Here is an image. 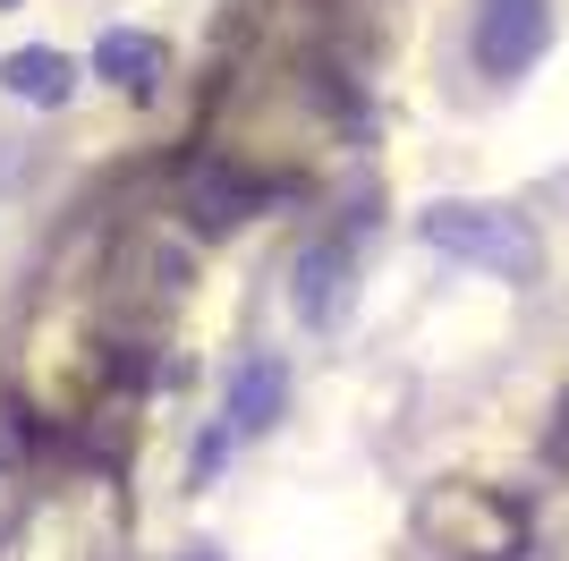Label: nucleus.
Segmentation results:
<instances>
[{
    "instance_id": "f257e3e1",
    "label": "nucleus",
    "mask_w": 569,
    "mask_h": 561,
    "mask_svg": "<svg viewBox=\"0 0 569 561\" xmlns=\"http://www.w3.org/2000/svg\"><path fill=\"white\" fill-rule=\"evenodd\" d=\"M417 230H426L433 256L476 264V273H501V280L536 273V230H527L519 213H501V205H433Z\"/></svg>"
},
{
    "instance_id": "f03ea898",
    "label": "nucleus",
    "mask_w": 569,
    "mask_h": 561,
    "mask_svg": "<svg viewBox=\"0 0 569 561\" xmlns=\"http://www.w3.org/2000/svg\"><path fill=\"white\" fill-rule=\"evenodd\" d=\"M552 43V0H476V69L519 77Z\"/></svg>"
},
{
    "instance_id": "7ed1b4c3",
    "label": "nucleus",
    "mask_w": 569,
    "mask_h": 561,
    "mask_svg": "<svg viewBox=\"0 0 569 561\" xmlns=\"http://www.w3.org/2000/svg\"><path fill=\"white\" fill-rule=\"evenodd\" d=\"M357 298V256L349 238H315L307 256H298V280H289V306H298V324L307 332H332Z\"/></svg>"
},
{
    "instance_id": "20e7f679",
    "label": "nucleus",
    "mask_w": 569,
    "mask_h": 561,
    "mask_svg": "<svg viewBox=\"0 0 569 561\" xmlns=\"http://www.w3.org/2000/svg\"><path fill=\"white\" fill-rule=\"evenodd\" d=\"M281 409H289V366L272 350H256L247 366H238V383H230V425L238 434H272Z\"/></svg>"
},
{
    "instance_id": "39448f33",
    "label": "nucleus",
    "mask_w": 569,
    "mask_h": 561,
    "mask_svg": "<svg viewBox=\"0 0 569 561\" xmlns=\"http://www.w3.org/2000/svg\"><path fill=\"white\" fill-rule=\"evenodd\" d=\"M0 86L18 94V102L60 111V102L77 94V60H69V51H51V43H26V51H9V60H0Z\"/></svg>"
},
{
    "instance_id": "423d86ee",
    "label": "nucleus",
    "mask_w": 569,
    "mask_h": 561,
    "mask_svg": "<svg viewBox=\"0 0 569 561\" xmlns=\"http://www.w3.org/2000/svg\"><path fill=\"white\" fill-rule=\"evenodd\" d=\"M94 77L144 102V94L162 86V43H153V35H137V26H111V35L94 43Z\"/></svg>"
},
{
    "instance_id": "0eeeda50",
    "label": "nucleus",
    "mask_w": 569,
    "mask_h": 561,
    "mask_svg": "<svg viewBox=\"0 0 569 561\" xmlns=\"http://www.w3.org/2000/svg\"><path fill=\"white\" fill-rule=\"evenodd\" d=\"M247 205H256V187L238 179L230 163H196V170H188V213H196V230H230Z\"/></svg>"
},
{
    "instance_id": "6e6552de",
    "label": "nucleus",
    "mask_w": 569,
    "mask_h": 561,
    "mask_svg": "<svg viewBox=\"0 0 569 561\" xmlns=\"http://www.w3.org/2000/svg\"><path fill=\"white\" fill-rule=\"evenodd\" d=\"M179 561H230V553H221V544H188Z\"/></svg>"
},
{
    "instance_id": "1a4fd4ad",
    "label": "nucleus",
    "mask_w": 569,
    "mask_h": 561,
    "mask_svg": "<svg viewBox=\"0 0 569 561\" xmlns=\"http://www.w3.org/2000/svg\"><path fill=\"white\" fill-rule=\"evenodd\" d=\"M0 9H18V0H0Z\"/></svg>"
}]
</instances>
